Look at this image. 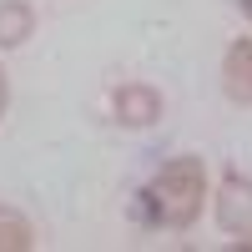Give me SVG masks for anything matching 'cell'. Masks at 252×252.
<instances>
[{"label": "cell", "instance_id": "8992f818", "mask_svg": "<svg viewBox=\"0 0 252 252\" xmlns=\"http://www.w3.org/2000/svg\"><path fill=\"white\" fill-rule=\"evenodd\" d=\"M31 247H35V222L20 207L0 202V252H31Z\"/></svg>", "mask_w": 252, "mask_h": 252}, {"label": "cell", "instance_id": "7a4b0ae2", "mask_svg": "<svg viewBox=\"0 0 252 252\" xmlns=\"http://www.w3.org/2000/svg\"><path fill=\"white\" fill-rule=\"evenodd\" d=\"M217 222H222V232H252V177L242 172H227L222 187H217Z\"/></svg>", "mask_w": 252, "mask_h": 252}, {"label": "cell", "instance_id": "5b68a950", "mask_svg": "<svg viewBox=\"0 0 252 252\" xmlns=\"http://www.w3.org/2000/svg\"><path fill=\"white\" fill-rule=\"evenodd\" d=\"M35 31V10L26 0H0V51L26 46V35Z\"/></svg>", "mask_w": 252, "mask_h": 252}, {"label": "cell", "instance_id": "277c9868", "mask_svg": "<svg viewBox=\"0 0 252 252\" xmlns=\"http://www.w3.org/2000/svg\"><path fill=\"white\" fill-rule=\"evenodd\" d=\"M222 91L232 106H252V35L232 40L222 56Z\"/></svg>", "mask_w": 252, "mask_h": 252}, {"label": "cell", "instance_id": "52a82bcc", "mask_svg": "<svg viewBox=\"0 0 252 252\" xmlns=\"http://www.w3.org/2000/svg\"><path fill=\"white\" fill-rule=\"evenodd\" d=\"M5 106H10V81H5V71H0V116H5Z\"/></svg>", "mask_w": 252, "mask_h": 252}, {"label": "cell", "instance_id": "6da1fadb", "mask_svg": "<svg viewBox=\"0 0 252 252\" xmlns=\"http://www.w3.org/2000/svg\"><path fill=\"white\" fill-rule=\"evenodd\" d=\"M202 197H207V166L202 157H172L161 172L141 187L136 197V217L161 232H187L202 217Z\"/></svg>", "mask_w": 252, "mask_h": 252}, {"label": "cell", "instance_id": "3957f363", "mask_svg": "<svg viewBox=\"0 0 252 252\" xmlns=\"http://www.w3.org/2000/svg\"><path fill=\"white\" fill-rule=\"evenodd\" d=\"M111 111L121 126H131V131H146L157 116H161V96L152 86H141V81H126V86H116L111 96Z\"/></svg>", "mask_w": 252, "mask_h": 252}, {"label": "cell", "instance_id": "ba28073f", "mask_svg": "<svg viewBox=\"0 0 252 252\" xmlns=\"http://www.w3.org/2000/svg\"><path fill=\"white\" fill-rule=\"evenodd\" d=\"M242 10H247V20H252V0H242Z\"/></svg>", "mask_w": 252, "mask_h": 252}]
</instances>
